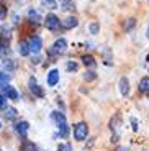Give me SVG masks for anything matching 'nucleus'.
<instances>
[{"mask_svg":"<svg viewBox=\"0 0 149 151\" xmlns=\"http://www.w3.org/2000/svg\"><path fill=\"white\" fill-rule=\"evenodd\" d=\"M87 136H89V127H87V123L85 122H79L74 127V138L77 141H84V140H87Z\"/></svg>","mask_w":149,"mask_h":151,"instance_id":"nucleus-1","label":"nucleus"},{"mask_svg":"<svg viewBox=\"0 0 149 151\" xmlns=\"http://www.w3.org/2000/svg\"><path fill=\"white\" fill-rule=\"evenodd\" d=\"M66 51H67V41L64 38H59V40L54 41L52 48L49 49V54H51V58H54V56H59V54H64Z\"/></svg>","mask_w":149,"mask_h":151,"instance_id":"nucleus-2","label":"nucleus"},{"mask_svg":"<svg viewBox=\"0 0 149 151\" xmlns=\"http://www.w3.org/2000/svg\"><path fill=\"white\" fill-rule=\"evenodd\" d=\"M44 25H46V28H48L49 31H57L59 27H61V22H59V18H57L54 13H49V15H46Z\"/></svg>","mask_w":149,"mask_h":151,"instance_id":"nucleus-3","label":"nucleus"},{"mask_svg":"<svg viewBox=\"0 0 149 151\" xmlns=\"http://www.w3.org/2000/svg\"><path fill=\"white\" fill-rule=\"evenodd\" d=\"M28 45H30V51H33L34 54L39 53L43 48V40L39 36H31V40L28 41Z\"/></svg>","mask_w":149,"mask_h":151,"instance_id":"nucleus-4","label":"nucleus"},{"mask_svg":"<svg viewBox=\"0 0 149 151\" xmlns=\"http://www.w3.org/2000/svg\"><path fill=\"white\" fill-rule=\"evenodd\" d=\"M77 25H79L77 17H67V18L62 20V23H61V27H62L64 30H72V28H75Z\"/></svg>","mask_w":149,"mask_h":151,"instance_id":"nucleus-5","label":"nucleus"},{"mask_svg":"<svg viewBox=\"0 0 149 151\" xmlns=\"http://www.w3.org/2000/svg\"><path fill=\"white\" fill-rule=\"evenodd\" d=\"M30 91L33 95H36V97H39V99L44 97V91L41 89V86H38L34 79H30Z\"/></svg>","mask_w":149,"mask_h":151,"instance_id":"nucleus-6","label":"nucleus"},{"mask_svg":"<svg viewBox=\"0 0 149 151\" xmlns=\"http://www.w3.org/2000/svg\"><path fill=\"white\" fill-rule=\"evenodd\" d=\"M57 82H59V71H57V69H51V71L48 72V86L54 87Z\"/></svg>","mask_w":149,"mask_h":151,"instance_id":"nucleus-7","label":"nucleus"},{"mask_svg":"<svg viewBox=\"0 0 149 151\" xmlns=\"http://www.w3.org/2000/svg\"><path fill=\"white\" fill-rule=\"evenodd\" d=\"M120 92H121L123 97H126L130 94V81H128V77H121L120 79Z\"/></svg>","mask_w":149,"mask_h":151,"instance_id":"nucleus-8","label":"nucleus"},{"mask_svg":"<svg viewBox=\"0 0 149 151\" xmlns=\"http://www.w3.org/2000/svg\"><path fill=\"white\" fill-rule=\"evenodd\" d=\"M15 128H16V132L23 136V140H25L26 135H28V130H30V123H28V122H20V123H16Z\"/></svg>","mask_w":149,"mask_h":151,"instance_id":"nucleus-9","label":"nucleus"},{"mask_svg":"<svg viewBox=\"0 0 149 151\" xmlns=\"http://www.w3.org/2000/svg\"><path fill=\"white\" fill-rule=\"evenodd\" d=\"M120 125H121V117L120 115H115V117L110 120V130L115 133H120Z\"/></svg>","mask_w":149,"mask_h":151,"instance_id":"nucleus-10","label":"nucleus"},{"mask_svg":"<svg viewBox=\"0 0 149 151\" xmlns=\"http://www.w3.org/2000/svg\"><path fill=\"white\" fill-rule=\"evenodd\" d=\"M18 53L21 54V56H28V54L31 53V51H30V45H28V41L21 40V41L18 43Z\"/></svg>","mask_w":149,"mask_h":151,"instance_id":"nucleus-11","label":"nucleus"},{"mask_svg":"<svg viewBox=\"0 0 149 151\" xmlns=\"http://www.w3.org/2000/svg\"><path fill=\"white\" fill-rule=\"evenodd\" d=\"M82 63H84V66H87V68H95V64H97L95 58L90 56V54H84V56H82Z\"/></svg>","mask_w":149,"mask_h":151,"instance_id":"nucleus-12","label":"nucleus"},{"mask_svg":"<svg viewBox=\"0 0 149 151\" xmlns=\"http://www.w3.org/2000/svg\"><path fill=\"white\" fill-rule=\"evenodd\" d=\"M52 120L57 123V127H61V125H64L66 123V117H64V113L62 112H52Z\"/></svg>","mask_w":149,"mask_h":151,"instance_id":"nucleus-13","label":"nucleus"},{"mask_svg":"<svg viewBox=\"0 0 149 151\" xmlns=\"http://www.w3.org/2000/svg\"><path fill=\"white\" fill-rule=\"evenodd\" d=\"M134 27H136V18H134V17H130V18L125 20V23H123V30L125 31H131Z\"/></svg>","mask_w":149,"mask_h":151,"instance_id":"nucleus-14","label":"nucleus"},{"mask_svg":"<svg viewBox=\"0 0 149 151\" xmlns=\"http://www.w3.org/2000/svg\"><path fill=\"white\" fill-rule=\"evenodd\" d=\"M139 92L149 95V77H143V79L139 81Z\"/></svg>","mask_w":149,"mask_h":151,"instance_id":"nucleus-15","label":"nucleus"},{"mask_svg":"<svg viewBox=\"0 0 149 151\" xmlns=\"http://www.w3.org/2000/svg\"><path fill=\"white\" fill-rule=\"evenodd\" d=\"M5 118H7V120H15L16 118V109L7 107V109H5Z\"/></svg>","mask_w":149,"mask_h":151,"instance_id":"nucleus-16","label":"nucleus"},{"mask_svg":"<svg viewBox=\"0 0 149 151\" xmlns=\"http://www.w3.org/2000/svg\"><path fill=\"white\" fill-rule=\"evenodd\" d=\"M21 151H36V145L33 141H28V140H23V148Z\"/></svg>","mask_w":149,"mask_h":151,"instance_id":"nucleus-17","label":"nucleus"},{"mask_svg":"<svg viewBox=\"0 0 149 151\" xmlns=\"http://www.w3.org/2000/svg\"><path fill=\"white\" fill-rule=\"evenodd\" d=\"M97 79V72H93V71H87L85 74H84V81L85 82H92V81Z\"/></svg>","mask_w":149,"mask_h":151,"instance_id":"nucleus-18","label":"nucleus"},{"mask_svg":"<svg viewBox=\"0 0 149 151\" xmlns=\"http://www.w3.org/2000/svg\"><path fill=\"white\" fill-rule=\"evenodd\" d=\"M66 69H67L69 72H77V69H79V64L75 63V61H69V63L66 64Z\"/></svg>","mask_w":149,"mask_h":151,"instance_id":"nucleus-19","label":"nucleus"},{"mask_svg":"<svg viewBox=\"0 0 149 151\" xmlns=\"http://www.w3.org/2000/svg\"><path fill=\"white\" fill-rule=\"evenodd\" d=\"M59 135L62 136V138H67V136H69V125L67 123H64L59 127Z\"/></svg>","mask_w":149,"mask_h":151,"instance_id":"nucleus-20","label":"nucleus"},{"mask_svg":"<svg viewBox=\"0 0 149 151\" xmlns=\"http://www.w3.org/2000/svg\"><path fill=\"white\" fill-rule=\"evenodd\" d=\"M61 5H62V10H72L74 8V2L72 0H62Z\"/></svg>","mask_w":149,"mask_h":151,"instance_id":"nucleus-21","label":"nucleus"},{"mask_svg":"<svg viewBox=\"0 0 149 151\" xmlns=\"http://www.w3.org/2000/svg\"><path fill=\"white\" fill-rule=\"evenodd\" d=\"M89 30H90V33H92V35H97L98 31H100V25H98L97 22H93V23H90Z\"/></svg>","mask_w":149,"mask_h":151,"instance_id":"nucleus-22","label":"nucleus"},{"mask_svg":"<svg viewBox=\"0 0 149 151\" xmlns=\"http://www.w3.org/2000/svg\"><path fill=\"white\" fill-rule=\"evenodd\" d=\"M4 68L7 69V71H13V69L16 68V64H15V63H11L10 59H5L4 61Z\"/></svg>","mask_w":149,"mask_h":151,"instance_id":"nucleus-23","label":"nucleus"},{"mask_svg":"<svg viewBox=\"0 0 149 151\" xmlns=\"http://www.w3.org/2000/svg\"><path fill=\"white\" fill-rule=\"evenodd\" d=\"M28 17H30L31 22H38V20H39V15H38V12H34V10H30V12H28Z\"/></svg>","mask_w":149,"mask_h":151,"instance_id":"nucleus-24","label":"nucleus"},{"mask_svg":"<svg viewBox=\"0 0 149 151\" xmlns=\"http://www.w3.org/2000/svg\"><path fill=\"white\" fill-rule=\"evenodd\" d=\"M7 18V7L4 4H0V20Z\"/></svg>","mask_w":149,"mask_h":151,"instance_id":"nucleus-25","label":"nucleus"},{"mask_svg":"<svg viewBox=\"0 0 149 151\" xmlns=\"http://www.w3.org/2000/svg\"><path fill=\"white\" fill-rule=\"evenodd\" d=\"M10 81V74H5V72H0V82L2 84H7Z\"/></svg>","mask_w":149,"mask_h":151,"instance_id":"nucleus-26","label":"nucleus"},{"mask_svg":"<svg viewBox=\"0 0 149 151\" xmlns=\"http://www.w3.org/2000/svg\"><path fill=\"white\" fill-rule=\"evenodd\" d=\"M44 5H48V8H56V2L54 0H44Z\"/></svg>","mask_w":149,"mask_h":151,"instance_id":"nucleus-27","label":"nucleus"},{"mask_svg":"<svg viewBox=\"0 0 149 151\" xmlns=\"http://www.w3.org/2000/svg\"><path fill=\"white\" fill-rule=\"evenodd\" d=\"M5 104H7V97L4 94H0V109H5Z\"/></svg>","mask_w":149,"mask_h":151,"instance_id":"nucleus-28","label":"nucleus"},{"mask_svg":"<svg viewBox=\"0 0 149 151\" xmlns=\"http://www.w3.org/2000/svg\"><path fill=\"white\" fill-rule=\"evenodd\" d=\"M57 151H71V145H59Z\"/></svg>","mask_w":149,"mask_h":151,"instance_id":"nucleus-29","label":"nucleus"},{"mask_svg":"<svg viewBox=\"0 0 149 151\" xmlns=\"http://www.w3.org/2000/svg\"><path fill=\"white\" fill-rule=\"evenodd\" d=\"M131 123H133V130H134V132H138L139 125H138V122H136V118H131Z\"/></svg>","mask_w":149,"mask_h":151,"instance_id":"nucleus-30","label":"nucleus"},{"mask_svg":"<svg viewBox=\"0 0 149 151\" xmlns=\"http://www.w3.org/2000/svg\"><path fill=\"white\" fill-rule=\"evenodd\" d=\"M118 151H130V150H128V148H121V146H120Z\"/></svg>","mask_w":149,"mask_h":151,"instance_id":"nucleus-31","label":"nucleus"},{"mask_svg":"<svg viewBox=\"0 0 149 151\" xmlns=\"http://www.w3.org/2000/svg\"><path fill=\"white\" fill-rule=\"evenodd\" d=\"M146 61H148V63H149V54H148V56H146Z\"/></svg>","mask_w":149,"mask_h":151,"instance_id":"nucleus-32","label":"nucleus"},{"mask_svg":"<svg viewBox=\"0 0 149 151\" xmlns=\"http://www.w3.org/2000/svg\"><path fill=\"white\" fill-rule=\"evenodd\" d=\"M148 38H149V30H148Z\"/></svg>","mask_w":149,"mask_h":151,"instance_id":"nucleus-33","label":"nucleus"},{"mask_svg":"<svg viewBox=\"0 0 149 151\" xmlns=\"http://www.w3.org/2000/svg\"><path fill=\"white\" fill-rule=\"evenodd\" d=\"M0 128H2V123H0Z\"/></svg>","mask_w":149,"mask_h":151,"instance_id":"nucleus-34","label":"nucleus"},{"mask_svg":"<svg viewBox=\"0 0 149 151\" xmlns=\"http://www.w3.org/2000/svg\"><path fill=\"white\" fill-rule=\"evenodd\" d=\"M0 151H2V150H0Z\"/></svg>","mask_w":149,"mask_h":151,"instance_id":"nucleus-35","label":"nucleus"}]
</instances>
